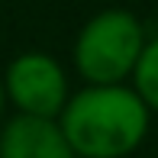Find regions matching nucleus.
I'll return each mask as SVG.
<instances>
[{
  "label": "nucleus",
  "mask_w": 158,
  "mask_h": 158,
  "mask_svg": "<svg viewBox=\"0 0 158 158\" xmlns=\"http://www.w3.org/2000/svg\"><path fill=\"white\" fill-rule=\"evenodd\" d=\"M148 123V103L126 84H84L58 116L77 158H129L145 142Z\"/></svg>",
  "instance_id": "f257e3e1"
},
{
  "label": "nucleus",
  "mask_w": 158,
  "mask_h": 158,
  "mask_svg": "<svg viewBox=\"0 0 158 158\" xmlns=\"http://www.w3.org/2000/svg\"><path fill=\"white\" fill-rule=\"evenodd\" d=\"M145 26L129 10H100L74 39V68L84 84H126L145 48Z\"/></svg>",
  "instance_id": "f03ea898"
},
{
  "label": "nucleus",
  "mask_w": 158,
  "mask_h": 158,
  "mask_svg": "<svg viewBox=\"0 0 158 158\" xmlns=\"http://www.w3.org/2000/svg\"><path fill=\"white\" fill-rule=\"evenodd\" d=\"M3 90L16 113L45 119H58L71 97L64 68L45 52H19L3 71Z\"/></svg>",
  "instance_id": "7ed1b4c3"
},
{
  "label": "nucleus",
  "mask_w": 158,
  "mask_h": 158,
  "mask_svg": "<svg viewBox=\"0 0 158 158\" xmlns=\"http://www.w3.org/2000/svg\"><path fill=\"white\" fill-rule=\"evenodd\" d=\"M0 158H77L58 119L16 113L0 129Z\"/></svg>",
  "instance_id": "20e7f679"
},
{
  "label": "nucleus",
  "mask_w": 158,
  "mask_h": 158,
  "mask_svg": "<svg viewBox=\"0 0 158 158\" xmlns=\"http://www.w3.org/2000/svg\"><path fill=\"white\" fill-rule=\"evenodd\" d=\"M132 87L139 90V97L148 103V110L158 113V35L145 42L139 55V64L132 71Z\"/></svg>",
  "instance_id": "39448f33"
},
{
  "label": "nucleus",
  "mask_w": 158,
  "mask_h": 158,
  "mask_svg": "<svg viewBox=\"0 0 158 158\" xmlns=\"http://www.w3.org/2000/svg\"><path fill=\"white\" fill-rule=\"evenodd\" d=\"M6 110V90H3V74H0V116H3Z\"/></svg>",
  "instance_id": "423d86ee"
}]
</instances>
